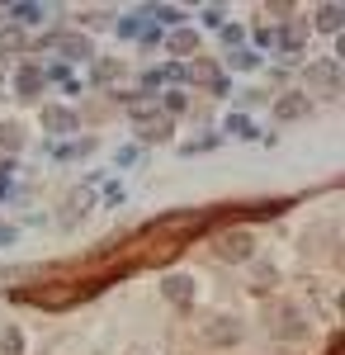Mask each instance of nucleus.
Here are the masks:
<instances>
[{
  "label": "nucleus",
  "instance_id": "1a4fd4ad",
  "mask_svg": "<svg viewBox=\"0 0 345 355\" xmlns=\"http://www.w3.org/2000/svg\"><path fill=\"white\" fill-rule=\"evenodd\" d=\"M341 24H345V10H341V5H321V10H317V28L336 33Z\"/></svg>",
  "mask_w": 345,
  "mask_h": 355
},
{
  "label": "nucleus",
  "instance_id": "ddd939ff",
  "mask_svg": "<svg viewBox=\"0 0 345 355\" xmlns=\"http://www.w3.org/2000/svg\"><path fill=\"white\" fill-rule=\"evenodd\" d=\"M10 15H19L24 24H38V19H43V10H38V5H10Z\"/></svg>",
  "mask_w": 345,
  "mask_h": 355
},
{
  "label": "nucleus",
  "instance_id": "0eeeda50",
  "mask_svg": "<svg viewBox=\"0 0 345 355\" xmlns=\"http://www.w3.org/2000/svg\"><path fill=\"white\" fill-rule=\"evenodd\" d=\"M43 81H48V76H43V71H38V67H24V71H19V76H15V90H19V95H24V100H33V95H38V90H43Z\"/></svg>",
  "mask_w": 345,
  "mask_h": 355
},
{
  "label": "nucleus",
  "instance_id": "20e7f679",
  "mask_svg": "<svg viewBox=\"0 0 345 355\" xmlns=\"http://www.w3.org/2000/svg\"><path fill=\"white\" fill-rule=\"evenodd\" d=\"M161 294H166L170 303H180V308H185V303H194V279H189V275H170V279L161 284Z\"/></svg>",
  "mask_w": 345,
  "mask_h": 355
},
{
  "label": "nucleus",
  "instance_id": "7ed1b4c3",
  "mask_svg": "<svg viewBox=\"0 0 345 355\" xmlns=\"http://www.w3.org/2000/svg\"><path fill=\"white\" fill-rule=\"evenodd\" d=\"M57 53H67L71 62H90L95 57V48H90V38H76V33H57V38H48Z\"/></svg>",
  "mask_w": 345,
  "mask_h": 355
},
{
  "label": "nucleus",
  "instance_id": "423d86ee",
  "mask_svg": "<svg viewBox=\"0 0 345 355\" xmlns=\"http://www.w3.org/2000/svg\"><path fill=\"white\" fill-rule=\"evenodd\" d=\"M213 346H227V341H237L241 336V327H237V318H213V327L204 331Z\"/></svg>",
  "mask_w": 345,
  "mask_h": 355
},
{
  "label": "nucleus",
  "instance_id": "aec40b11",
  "mask_svg": "<svg viewBox=\"0 0 345 355\" xmlns=\"http://www.w3.org/2000/svg\"><path fill=\"white\" fill-rule=\"evenodd\" d=\"M152 19H166V24H175V19H180V10H166V5H161V10H152Z\"/></svg>",
  "mask_w": 345,
  "mask_h": 355
},
{
  "label": "nucleus",
  "instance_id": "f3484780",
  "mask_svg": "<svg viewBox=\"0 0 345 355\" xmlns=\"http://www.w3.org/2000/svg\"><path fill=\"white\" fill-rule=\"evenodd\" d=\"M227 133H237V137H256V128H251L246 119H227Z\"/></svg>",
  "mask_w": 345,
  "mask_h": 355
},
{
  "label": "nucleus",
  "instance_id": "39448f33",
  "mask_svg": "<svg viewBox=\"0 0 345 355\" xmlns=\"http://www.w3.org/2000/svg\"><path fill=\"white\" fill-rule=\"evenodd\" d=\"M43 128H48V133H76L80 119L71 110H57V105H53V110H43Z\"/></svg>",
  "mask_w": 345,
  "mask_h": 355
},
{
  "label": "nucleus",
  "instance_id": "f03ea898",
  "mask_svg": "<svg viewBox=\"0 0 345 355\" xmlns=\"http://www.w3.org/2000/svg\"><path fill=\"white\" fill-rule=\"evenodd\" d=\"M308 81L317 85L321 95H336V90H341V62H336V57H326V62H312V67H308Z\"/></svg>",
  "mask_w": 345,
  "mask_h": 355
},
{
  "label": "nucleus",
  "instance_id": "f8f14e48",
  "mask_svg": "<svg viewBox=\"0 0 345 355\" xmlns=\"http://www.w3.org/2000/svg\"><path fill=\"white\" fill-rule=\"evenodd\" d=\"M0 43H5V48H24V33L15 24H0Z\"/></svg>",
  "mask_w": 345,
  "mask_h": 355
},
{
  "label": "nucleus",
  "instance_id": "9d476101",
  "mask_svg": "<svg viewBox=\"0 0 345 355\" xmlns=\"http://www.w3.org/2000/svg\"><path fill=\"white\" fill-rule=\"evenodd\" d=\"M142 137L147 142H166L170 137V119H142Z\"/></svg>",
  "mask_w": 345,
  "mask_h": 355
},
{
  "label": "nucleus",
  "instance_id": "412c9836",
  "mask_svg": "<svg viewBox=\"0 0 345 355\" xmlns=\"http://www.w3.org/2000/svg\"><path fill=\"white\" fill-rule=\"evenodd\" d=\"M114 71H118L114 62H100V67H95V76H100V81H114Z\"/></svg>",
  "mask_w": 345,
  "mask_h": 355
},
{
  "label": "nucleus",
  "instance_id": "6ab92c4d",
  "mask_svg": "<svg viewBox=\"0 0 345 355\" xmlns=\"http://www.w3.org/2000/svg\"><path fill=\"white\" fill-rule=\"evenodd\" d=\"M232 67H237V71H251V67H256V53H232Z\"/></svg>",
  "mask_w": 345,
  "mask_h": 355
},
{
  "label": "nucleus",
  "instance_id": "dca6fc26",
  "mask_svg": "<svg viewBox=\"0 0 345 355\" xmlns=\"http://www.w3.org/2000/svg\"><path fill=\"white\" fill-rule=\"evenodd\" d=\"M189 48H194V33H185V28H180V33L170 38V53H189Z\"/></svg>",
  "mask_w": 345,
  "mask_h": 355
},
{
  "label": "nucleus",
  "instance_id": "2eb2a0df",
  "mask_svg": "<svg viewBox=\"0 0 345 355\" xmlns=\"http://www.w3.org/2000/svg\"><path fill=\"white\" fill-rule=\"evenodd\" d=\"M0 346H5V355H19V351H24V336H19V331L10 327V331H5V341H0Z\"/></svg>",
  "mask_w": 345,
  "mask_h": 355
},
{
  "label": "nucleus",
  "instance_id": "f257e3e1",
  "mask_svg": "<svg viewBox=\"0 0 345 355\" xmlns=\"http://www.w3.org/2000/svg\"><path fill=\"white\" fill-rule=\"evenodd\" d=\"M251 256H256L251 232H222V237H218V261H232V266H241V261H251Z\"/></svg>",
  "mask_w": 345,
  "mask_h": 355
},
{
  "label": "nucleus",
  "instance_id": "6e6552de",
  "mask_svg": "<svg viewBox=\"0 0 345 355\" xmlns=\"http://www.w3.org/2000/svg\"><path fill=\"white\" fill-rule=\"evenodd\" d=\"M303 114H308V95H284L274 105V119H303Z\"/></svg>",
  "mask_w": 345,
  "mask_h": 355
},
{
  "label": "nucleus",
  "instance_id": "4468645a",
  "mask_svg": "<svg viewBox=\"0 0 345 355\" xmlns=\"http://www.w3.org/2000/svg\"><path fill=\"white\" fill-rule=\"evenodd\" d=\"M19 142H24V137H19V128H15V123H5V128H0V152H5V147L15 152Z\"/></svg>",
  "mask_w": 345,
  "mask_h": 355
},
{
  "label": "nucleus",
  "instance_id": "a211bd4d",
  "mask_svg": "<svg viewBox=\"0 0 345 355\" xmlns=\"http://www.w3.org/2000/svg\"><path fill=\"white\" fill-rule=\"evenodd\" d=\"M185 105H189V100H185V90H170V95H166V110H170V114H180Z\"/></svg>",
  "mask_w": 345,
  "mask_h": 355
},
{
  "label": "nucleus",
  "instance_id": "9b49d317",
  "mask_svg": "<svg viewBox=\"0 0 345 355\" xmlns=\"http://www.w3.org/2000/svg\"><path fill=\"white\" fill-rule=\"evenodd\" d=\"M76 214L85 218V194H71V199H67V218H62V223L71 227V223H76Z\"/></svg>",
  "mask_w": 345,
  "mask_h": 355
}]
</instances>
